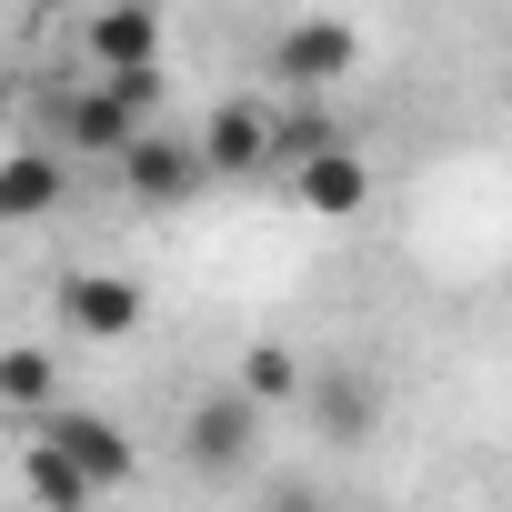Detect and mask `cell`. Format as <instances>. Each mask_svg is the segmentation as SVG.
I'll return each mask as SVG.
<instances>
[{"label":"cell","mask_w":512,"mask_h":512,"mask_svg":"<svg viewBox=\"0 0 512 512\" xmlns=\"http://www.w3.org/2000/svg\"><path fill=\"white\" fill-rule=\"evenodd\" d=\"M251 452H262V402H251L241 382L201 392L191 422H181V462H191V482H241Z\"/></svg>","instance_id":"6da1fadb"},{"label":"cell","mask_w":512,"mask_h":512,"mask_svg":"<svg viewBox=\"0 0 512 512\" xmlns=\"http://www.w3.org/2000/svg\"><path fill=\"white\" fill-rule=\"evenodd\" d=\"M51 131H61L81 161H131V151H141L161 121H151V111H141L121 81H71V91L51 101Z\"/></svg>","instance_id":"7a4b0ae2"},{"label":"cell","mask_w":512,"mask_h":512,"mask_svg":"<svg viewBox=\"0 0 512 512\" xmlns=\"http://www.w3.org/2000/svg\"><path fill=\"white\" fill-rule=\"evenodd\" d=\"M272 71L312 101V91H332V81H352V71H362V31H352V21H332V11H312V21H292V31L272 41Z\"/></svg>","instance_id":"3957f363"},{"label":"cell","mask_w":512,"mask_h":512,"mask_svg":"<svg viewBox=\"0 0 512 512\" xmlns=\"http://www.w3.org/2000/svg\"><path fill=\"white\" fill-rule=\"evenodd\" d=\"M302 412H312V432H322L332 452H352V442H372V422H382V382H372L362 362H312Z\"/></svg>","instance_id":"277c9868"},{"label":"cell","mask_w":512,"mask_h":512,"mask_svg":"<svg viewBox=\"0 0 512 512\" xmlns=\"http://www.w3.org/2000/svg\"><path fill=\"white\" fill-rule=\"evenodd\" d=\"M121 181H131V201H151V211H181V201L211 181V151H201V131H151V141L121 161Z\"/></svg>","instance_id":"5b68a950"},{"label":"cell","mask_w":512,"mask_h":512,"mask_svg":"<svg viewBox=\"0 0 512 512\" xmlns=\"http://www.w3.org/2000/svg\"><path fill=\"white\" fill-rule=\"evenodd\" d=\"M81 51L101 81H131V71H161V11L151 0H121V11H91L81 21Z\"/></svg>","instance_id":"8992f818"},{"label":"cell","mask_w":512,"mask_h":512,"mask_svg":"<svg viewBox=\"0 0 512 512\" xmlns=\"http://www.w3.org/2000/svg\"><path fill=\"white\" fill-rule=\"evenodd\" d=\"M61 322L81 342H131L141 332V282L131 272H71L61 282Z\"/></svg>","instance_id":"52a82bcc"},{"label":"cell","mask_w":512,"mask_h":512,"mask_svg":"<svg viewBox=\"0 0 512 512\" xmlns=\"http://www.w3.org/2000/svg\"><path fill=\"white\" fill-rule=\"evenodd\" d=\"M41 432H51V442H61V452H71V462H81V472H91L101 492H121V482L141 472V442H131V432H121L111 412H81V402H71V412H51Z\"/></svg>","instance_id":"ba28073f"},{"label":"cell","mask_w":512,"mask_h":512,"mask_svg":"<svg viewBox=\"0 0 512 512\" xmlns=\"http://www.w3.org/2000/svg\"><path fill=\"white\" fill-rule=\"evenodd\" d=\"M201 151H211V181H241V171L272 161V121L251 111V101H221V111L201 121Z\"/></svg>","instance_id":"9c48e42d"},{"label":"cell","mask_w":512,"mask_h":512,"mask_svg":"<svg viewBox=\"0 0 512 512\" xmlns=\"http://www.w3.org/2000/svg\"><path fill=\"white\" fill-rule=\"evenodd\" d=\"M21 482H31V502H41V512H91V502H101V482H91V472H81V462H71L51 432H31Z\"/></svg>","instance_id":"30bf717a"},{"label":"cell","mask_w":512,"mask_h":512,"mask_svg":"<svg viewBox=\"0 0 512 512\" xmlns=\"http://www.w3.org/2000/svg\"><path fill=\"white\" fill-rule=\"evenodd\" d=\"M302 181V211H322V221H352L362 201H372V171H362V151L342 141V151H322L312 171H292Z\"/></svg>","instance_id":"8fae6325"},{"label":"cell","mask_w":512,"mask_h":512,"mask_svg":"<svg viewBox=\"0 0 512 512\" xmlns=\"http://www.w3.org/2000/svg\"><path fill=\"white\" fill-rule=\"evenodd\" d=\"M61 151H11V161H0V221H41L51 201H61Z\"/></svg>","instance_id":"7c38bea8"},{"label":"cell","mask_w":512,"mask_h":512,"mask_svg":"<svg viewBox=\"0 0 512 512\" xmlns=\"http://www.w3.org/2000/svg\"><path fill=\"white\" fill-rule=\"evenodd\" d=\"M51 392H61V362L41 342H11L0 352V402H11L21 422H51Z\"/></svg>","instance_id":"4fadbf2b"},{"label":"cell","mask_w":512,"mask_h":512,"mask_svg":"<svg viewBox=\"0 0 512 512\" xmlns=\"http://www.w3.org/2000/svg\"><path fill=\"white\" fill-rule=\"evenodd\" d=\"M241 392L262 402V412H272V402H302V392H312V362H302L292 342H251V352H241Z\"/></svg>","instance_id":"5bb4252c"},{"label":"cell","mask_w":512,"mask_h":512,"mask_svg":"<svg viewBox=\"0 0 512 512\" xmlns=\"http://www.w3.org/2000/svg\"><path fill=\"white\" fill-rule=\"evenodd\" d=\"M322 151H342V121H332L322 101H292V111L272 121V161H292V171H312Z\"/></svg>","instance_id":"9a60e30c"},{"label":"cell","mask_w":512,"mask_h":512,"mask_svg":"<svg viewBox=\"0 0 512 512\" xmlns=\"http://www.w3.org/2000/svg\"><path fill=\"white\" fill-rule=\"evenodd\" d=\"M262 512H342V502H332V492H322V482H282V492H272V502H262Z\"/></svg>","instance_id":"2e32d148"},{"label":"cell","mask_w":512,"mask_h":512,"mask_svg":"<svg viewBox=\"0 0 512 512\" xmlns=\"http://www.w3.org/2000/svg\"><path fill=\"white\" fill-rule=\"evenodd\" d=\"M101 11H121V0H101ZM151 11H161V0H151Z\"/></svg>","instance_id":"e0dca14e"}]
</instances>
